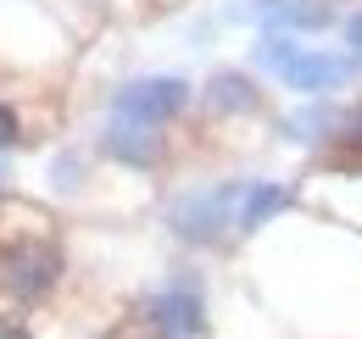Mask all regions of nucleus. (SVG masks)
I'll return each mask as SVG.
<instances>
[{
	"mask_svg": "<svg viewBox=\"0 0 362 339\" xmlns=\"http://www.w3.org/2000/svg\"><path fill=\"white\" fill-rule=\"evenodd\" d=\"M62 278V251L45 234H11L0 239V295L17 300V306H34L45 300Z\"/></svg>",
	"mask_w": 362,
	"mask_h": 339,
	"instance_id": "1",
	"label": "nucleus"
},
{
	"mask_svg": "<svg viewBox=\"0 0 362 339\" xmlns=\"http://www.w3.org/2000/svg\"><path fill=\"white\" fill-rule=\"evenodd\" d=\"M240 195L245 184H212V189H184L168 206V228L184 245H218L228 228H240Z\"/></svg>",
	"mask_w": 362,
	"mask_h": 339,
	"instance_id": "2",
	"label": "nucleus"
},
{
	"mask_svg": "<svg viewBox=\"0 0 362 339\" xmlns=\"http://www.w3.org/2000/svg\"><path fill=\"white\" fill-rule=\"evenodd\" d=\"M195 100V84L179 78V73H145V78H129V84L112 89V117L123 123H145V128H168L179 123Z\"/></svg>",
	"mask_w": 362,
	"mask_h": 339,
	"instance_id": "3",
	"label": "nucleus"
},
{
	"mask_svg": "<svg viewBox=\"0 0 362 339\" xmlns=\"http://www.w3.org/2000/svg\"><path fill=\"white\" fill-rule=\"evenodd\" d=\"M240 23H251L257 34H296V40H313L340 28V0H245L234 6Z\"/></svg>",
	"mask_w": 362,
	"mask_h": 339,
	"instance_id": "4",
	"label": "nucleus"
},
{
	"mask_svg": "<svg viewBox=\"0 0 362 339\" xmlns=\"http://www.w3.org/2000/svg\"><path fill=\"white\" fill-rule=\"evenodd\" d=\"M279 84L290 89V95H301V100H329L334 89H346L357 78V67L346 61V50H317V44H296V56L273 73Z\"/></svg>",
	"mask_w": 362,
	"mask_h": 339,
	"instance_id": "5",
	"label": "nucleus"
},
{
	"mask_svg": "<svg viewBox=\"0 0 362 339\" xmlns=\"http://www.w3.org/2000/svg\"><path fill=\"white\" fill-rule=\"evenodd\" d=\"M151 328L162 339H201L206 334V295L195 278H173L151 300Z\"/></svg>",
	"mask_w": 362,
	"mask_h": 339,
	"instance_id": "6",
	"label": "nucleus"
},
{
	"mask_svg": "<svg viewBox=\"0 0 362 339\" xmlns=\"http://www.w3.org/2000/svg\"><path fill=\"white\" fill-rule=\"evenodd\" d=\"M100 150L117 162V167H134V172H151L162 162V128H145V123H123L112 117L106 133H100Z\"/></svg>",
	"mask_w": 362,
	"mask_h": 339,
	"instance_id": "7",
	"label": "nucleus"
},
{
	"mask_svg": "<svg viewBox=\"0 0 362 339\" xmlns=\"http://www.w3.org/2000/svg\"><path fill=\"white\" fill-rule=\"evenodd\" d=\"M201 106L212 117H251V112H262V84L240 67H218L201 89Z\"/></svg>",
	"mask_w": 362,
	"mask_h": 339,
	"instance_id": "8",
	"label": "nucleus"
},
{
	"mask_svg": "<svg viewBox=\"0 0 362 339\" xmlns=\"http://www.w3.org/2000/svg\"><path fill=\"white\" fill-rule=\"evenodd\" d=\"M290 201H296V189L268 184V178H251V184H245V195H240V234L268 228L279 212H290Z\"/></svg>",
	"mask_w": 362,
	"mask_h": 339,
	"instance_id": "9",
	"label": "nucleus"
},
{
	"mask_svg": "<svg viewBox=\"0 0 362 339\" xmlns=\"http://www.w3.org/2000/svg\"><path fill=\"white\" fill-rule=\"evenodd\" d=\"M279 133L296 139V145H323V139L340 133V106H329V100H307L301 112H290V117L279 123Z\"/></svg>",
	"mask_w": 362,
	"mask_h": 339,
	"instance_id": "10",
	"label": "nucleus"
},
{
	"mask_svg": "<svg viewBox=\"0 0 362 339\" xmlns=\"http://www.w3.org/2000/svg\"><path fill=\"white\" fill-rule=\"evenodd\" d=\"M334 145L362 167V100H351V106L340 112V133H334Z\"/></svg>",
	"mask_w": 362,
	"mask_h": 339,
	"instance_id": "11",
	"label": "nucleus"
},
{
	"mask_svg": "<svg viewBox=\"0 0 362 339\" xmlns=\"http://www.w3.org/2000/svg\"><path fill=\"white\" fill-rule=\"evenodd\" d=\"M340 50H346V61L362 73V6L340 11Z\"/></svg>",
	"mask_w": 362,
	"mask_h": 339,
	"instance_id": "12",
	"label": "nucleus"
},
{
	"mask_svg": "<svg viewBox=\"0 0 362 339\" xmlns=\"http://www.w3.org/2000/svg\"><path fill=\"white\" fill-rule=\"evenodd\" d=\"M17 139H23V117H17L11 100H0V150H11Z\"/></svg>",
	"mask_w": 362,
	"mask_h": 339,
	"instance_id": "13",
	"label": "nucleus"
},
{
	"mask_svg": "<svg viewBox=\"0 0 362 339\" xmlns=\"http://www.w3.org/2000/svg\"><path fill=\"white\" fill-rule=\"evenodd\" d=\"M0 339H28V334H23L17 323H0Z\"/></svg>",
	"mask_w": 362,
	"mask_h": 339,
	"instance_id": "14",
	"label": "nucleus"
},
{
	"mask_svg": "<svg viewBox=\"0 0 362 339\" xmlns=\"http://www.w3.org/2000/svg\"><path fill=\"white\" fill-rule=\"evenodd\" d=\"M145 6H184V0H145Z\"/></svg>",
	"mask_w": 362,
	"mask_h": 339,
	"instance_id": "15",
	"label": "nucleus"
}]
</instances>
